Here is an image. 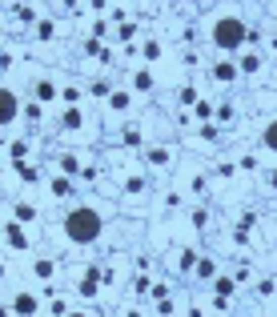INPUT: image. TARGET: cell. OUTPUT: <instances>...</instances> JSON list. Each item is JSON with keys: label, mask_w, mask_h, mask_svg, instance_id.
<instances>
[{"label": "cell", "mask_w": 277, "mask_h": 317, "mask_svg": "<svg viewBox=\"0 0 277 317\" xmlns=\"http://www.w3.org/2000/svg\"><path fill=\"white\" fill-rule=\"evenodd\" d=\"M0 277H4V265H0Z\"/></svg>", "instance_id": "ffe728a7"}, {"label": "cell", "mask_w": 277, "mask_h": 317, "mask_svg": "<svg viewBox=\"0 0 277 317\" xmlns=\"http://www.w3.org/2000/svg\"><path fill=\"white\" fill-rule=\"evenodd\" d=\"M68 4H72V0H68Z\"/></svg>", "instance_id": "44dd1931"}, {"label": "cell", "mask_w": 277, "mask_h": 317, "mask_svg": "<svg viewBox=\"0 0 277 317\" xmlns=\"http://www.w3.org/2000/svg\"><path fill=\"white\" fill-rule=\"evenodd\" d=\"M4 233H8V241H12L16 249H24V245H28V241H24V229H20V225H4Z\"/></svg>", "instance_id": "5b68a950"}, {"label": "cell", "mask_w": 277, "mask_h": 317, "mask_svg": "<svg viewBox=\"0 0 277 317\" xmlns=\"http://www.w3.org/2000/svg\"><path fill=\"white\" fill-rule=\"evenodd\" d=\"M81 293H85V297H97V273H89V277H85V285H81Z\"/></svg>", "instance_id": "30bf717a"}, {"label": "cell", "mask_w": 277, "mask_h": 317, "mask_svg": "<svg viewBox=\"0 0 277 317\" xmlns=\"http://www.w3.org/2000/svg\"><path fill=\"white\" fill-rule=\"evenodd\" d=\"M261 141H265V149H269V153H277V121H269V125H265Z\"/></svg>", "instance_id": "8992f818"}, {"label": "cell", "mask_w": 277, "mask_h": 317, "mask_svg": "<svg viewBox=\"0 0 277 317\" xmlns=\"http://www.w3.org/2000/svg\"><path fill=\"white\" fill-rule=\"evenodd\" d=\"M12 309H16V313H20V317H32V313H36V297H32V293H20Z\"/></svg>", "instance_id": "277c9868"}, {"label": "cell", "mask_w": 277, "mask_h": 317, "mask_svg": "<svg viewBox=\"0 0 277 317\" xmlns=\"http://www.w3.org/2000/svg\"><path fill=\"white\" fill-rule=\"evenodd\" d=\"M60 125H64V129H76V125H81V112H72V108H68V112H64V121H60Z\"/></svg>", "instance_id": "7c38bea8"}, {"label": "cell", "mask_w": 277, "mask_h": 317, "mask_svg": "<svg viewBox=\"0 0 277 317\" xmlns=\"http://www.w3.org/2000/svg\"><path fill=\"white\" fill-rule=\"evenodd\" d=\"M16 217H20V221H32V217H36V209H32V205H20V209H16Z\"/></svg>", "instance_id": "9a60e30c"}, {"label": "cell", "mask_w": 277, "mask_h": 317, "mask_svg": "<svg viewBox=\"0 0 277 317\" xmlns=\"http://www.w3.org/2000/svg\"><path fill=\"white\" fill-rule=\"evenodd\" d=\"M16 112H20L16 93H12V89H0V129H8V125L16 121Z\"/></svg>", "instance_id": "3957f363"}, {"label": "cell", "mask_w": 277, "mask_h": 317, "mask_svg": "<svg viewBox=\"0 0 277 317\" xmlns=\"http://www.w3.org/2000/svg\"><path fill=\"white\" fill-rule=\"evenodd\" d=\"M245 24L237 20V16H221L217 24H213V45L221 49V53H237L241 45H245Z\"/></svg>", "instance_id": "7a4b0ae2"}, {"label": "cell", "mask_w": 277, "mask_h": 317, "mask_svg": "<svg viewBox=\"0 0 277 317\" xmlns=\"http://www.w3.org/2000/svg\"><path fill=\"white\" fill-rule=\"evenodd\" d=\"M149 165H153V169H161V165H169V149H153V153H149Z\"/></svg>", "instance_id": "52a82bcc"}, {"label": "cell", "mask_w": 277, "mask_h": 317, "mask_svg": "<svg viewBox=\"0 0 277 317\" xmlns=\"http://www.w3.org/2000/svg\"><path fill=\"white\" fill-rule=\"evenodd\" d=\"M241 72H257V56H245L241 60Z\"/></svg>", "instance_id": "2e32d148"}, {"label": "cell", "mask_w": 277, "mask_h": 317, "mask_svg": "<svg viewBox=\"0 0 277 317\" xmlns=\"http://www.w3.org/2000/svg\"><path fill=\"white\" fill-rule=\"evenodd\" d=\"M53 193H56V197H68V193H72V185H68V181H53Z\"/></svg>", "instance_id": "4fadbf2b"}, {"label": "cell", "mask_w": 277, "mask_h": 317, "mask_svg": "<svg viewBox=\"0 0 277 317\" xmlns=\"http://www.w3.org/2000/svg\"><path fill=\"white\" fill-rule=\"evenodd\" d=\"M269 181H273V189H277V173H273V177H269Z\"/></svg>", "instance_id": "ac0fdd59"}, {"label": "cell", "mask_w": 277, "mask_h": 317, "mask_svg": "<svg viewBox=\"0 0 277 317\" xmlns=\"http://www.w3.org/2000/svg\"><path fill=\"white\" fill-rule=\"evenodd\" d=\"M0 317H8V309H0Z\"/></svg>", "instance_id": "d6986e66"}, {"label": "cell", "mask_w": 277, "mask_h": 317, "mask_svg": "<svg viewBox=\"0 0 277 317\" xmlns=\"http://www.w3.org/2000/svg\"><path fill=\"white\" fill-rule=\"evenodd\" d=\"M60 169H64V173H81V161L72 157V153H64V157H60Z\"/></svg>", "instance_id": "9c48e42d"}, {"label": "cell", "mask_w": 277, "mask_h": 317, "mask_svg": "<svg viewBox=\"0 0 277 317\" xmlns=\"http://www.w3.org/2000/svg\"><path fill=\"white\" fill-rule=\"evenodd\" d=\"M101 233H105V217L93 205H76V209L64 213V237L72 245H93Z\"/></svg>", "instance_id": "6da1fadb"}, {"label": "cell", "mask_w": 277, "mask_h": 317, "mask_svg": "<svg viewBox=\"0 0 277 317\" xmlns=\"http://www.w3.org/2000/svg\"><path fill=\"white\" fill-rule=\"evenodd\" d=\"M129 105V93H112V108H125Z\"/></svg>", "instance_id": "e0dca14e"}, {"label": "cell", "mask_w": 277, "mask_h": 317, "mask_svg": "<svg viewBox=\"0 0 277 317\" xmlns=\"http://www.w3.org/2000/svg\"><path fill=\"white\" fill-rule=\"evenodd\" d=\"M213 72H217V81H233V76H237V68H233V64H217Z\"/></svg>", "instance_id": "8fae6325"}, {"label": "cell", "mask_w": 277, "mask_h": 317, "mask_svg": "<svg viewBox=\"0 0 277 317\" xmlns=\"http://www.w3.org/2000/svg\"><path fill=\"white\" fill-rule=\"evenodd\" d=\"M56 97V89L49 85V81H36V101H53Z\"/></svg>", "instance_id": "ba28073f"}, {"label": "cell", "mask_w": 277, "mask_h": 317, "mask_svg": "<svg viewBox=\"0 0 277 317\" xmlns=\"http://www.w3.org/2000/svg\"><path fill=\"white\" fill-rule=\"evenodd\" d=\"M125 145H133V149H137V145H141V133H137V129H125Z\"/></svg>", "instance_id": "5bb4252c"}]
</instances>
